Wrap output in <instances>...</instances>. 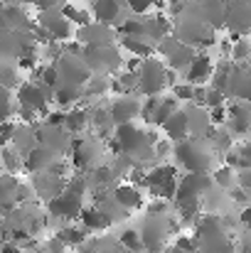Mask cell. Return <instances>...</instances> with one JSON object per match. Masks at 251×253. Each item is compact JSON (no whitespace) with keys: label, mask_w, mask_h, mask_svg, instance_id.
<instances>
[{"label":"cell","mask_w":251,"mask_h":253,"mask_svg":"<svg viewBox=\"0 0 251 253\" xmlns=\"http://www.w3.org/2000/svg\"><path fill=\"white\" fill-rule=\"evenodd\" d=\"M195 241L197 253H234L237 246L224 226V219L219 214H204L195 221Z\"/></svg>","instance_id":"cell-1"},{"label":"cell","mask_w":251,"mask_h":253,"mask_svg":"<svg viewBox=\"0 0 251 253\" xmlns=\"http://www.w3.org/2000/svg\"><path fill=\"white\" fill-rule=\"evenodd\" d=\"M175 160L187 172H202L214 165V148L204 138H185L182 143H175Z\"/></svg>","instance_id":"cell-2"},{"label":"cell","mask_w":251,"mask_h":253,"mask_svg":"<svg viewBox=\"0 0 251 253\" xmlns=\"http://www.w3.org/2000/svg\"><path fill=\"white\" fill-rule=\"evenodd\" d=\"M175 229H177V224L167 221L165 214H148V219H146L143 229L138 231L141 244H143V251L163 253L167 236H170V231H175Z\"/></svg>","instance_id":"cell-3"},{"label":"cell","mask_w":251,"mask_h":253,"mask_svg":"<svg viewBox=\"0 0 251 253\" xmlns=\"http://www.w3.org/2000/svg\"><path fill=\"white\" fill-rule=\"evenodd\" d=\"M167 84V67L160 59H141L138 67V91L146 96H158Z\"/></svg>","instance_id":"cell-4"},{"label":"cell","mask_w":251,"mask_h":253,"mask_svg":"<svg viewBox=\"0 0 251 253\" xmlns=\"http://www.w3.org/2000/svg\"><path fill=\"white\" fill-rule=\"evenodd\" d=\"M141 187H148L151 194L160 197L163 202L175 197V187H177V169L175 165H158V168L148 169L143 174V184Z\"/></svg>","instance_id":"cell-5"},{"label":"cell","mask_w":251,"mask_h":253,"mask_svg":"<svg viewBox=\"0 0 251 253\" xmlns=\"http://www.w3.org/2000/svg\"><path fill=\"white\" fill-rule=\"evenodd\" d=\"M82 59L84 64L89 67V72H96V74H108V72H116L123 59H121V52L108 44V47H84L82 49Z\"/></svg>","instance_id":"cell-6"},{"label":"cell","mask_w":251,"mask_h":253,"mask_svg":"<svg viewBox=\"0 0 251 253\" xmlns=\"http://www.w3.org/2000/svg\"><path fill=\"white\" fill-rule=\"evenodd\" d=\"M212 177L209 174H202V172H187L177 187H175V207L177 204H185V202H202L204 192L212 189Z\"/></svg>","instance_id":"cell-7"},{"label":"cell","mask_w":251,"mask_h":253,"mask_svg":"<svg viewBox=\"0 0 251 253\" xmlns=\"http://www.w3.org/2000/svg\"><path fill=\"white\" fill-rule=\"evenodd\" d=\"M224 25L229 30V40L247 37L251 25V5L249 0H229L224 2Z\"/></svg>","instance_id":"cell-8"},{"label":"cell","mask_w":251,"mask_h":253,"mask_svg":"<svg viewBox=\"0 0 251 253\" xmlns=\"http://www.w3.org/2000/svg\"><path fill=\"white\" fill-rule=\"evenodd\" d=\"M54 69L59 74V84H64V86H82L91 77V72L84 64V59L82 57H74V54H62L57 59Z\"/></svg>","instance_id":"cell-9"},{"label":"cell","mask_w":251,"mask_h":253,"mask_svg":"<svg viewBox=\"0 0 251 253\" xmlns=\"http://www.w3.org/2000/svg\"><path fill=\"white\" fill-rule=\"evenodd\" d=\"M82 209H84V194L72 192V189H67V187H64L62 194H57L54 199L47 202V211H50L52 216H57V219H67V221L79 219Z\"/></svg>","instance_id":"cell-10"},{"label":"cell","mask_w":251,"mask_h":253,"mask_svg":"<svg viewBox=\"0 0 251 253\" xmlns=\"http://www.w3.org/2000/svg\"><path fill=\"white\" fill-rule=\"evenodd\" d=\"M32 37L25 35V32H17V30H2L0 32V54L2 57H10V59H20L25 54H35V47H32Z\"/></svg>","instance_id":"cell-11"},{"label":"cell","mask_w":251,"mask_h":253,"mask_svg":"<svg viewBox=\"0 0 251 253\" xmlns=\"http://www.w3.org/2000/svg\"><path fill=\"white\" fill-rule=\"evenodd\" d=\"M52 93L54 91L45 88L42 84H22L17 91V101H20V108H27L32 113H45Z\"/></svg>","instance_id":"cell-12"},{"label":"cell","mask_w":251,"mask_h":253,"mask_svg":"<svg viewBox=\"0 0 251 253\" xmlns=\"http://www.w3.org/2000/svg\"><path fill=\"white\" fill-rule=\"evenodd\" d=\"M182 113H185V121H187V135H192V138H204V140H207V138L214 133V126H212V121H209V116H207V108L190 103L187 108H182Z\"/></svg>","instance_id":"cell-13"},{"label":"cell","mask_w":251,"mask_h":253,"mask_svg":"<svg viewBox=\"0 0 251 253\" xmlns=\"http://www.w3.org/2000/svg\"><path fill=\"white\" fill-rule=\"evenodd\" d=\"M108 118H111V123H113V128L116 126H123V123H131L136 116H141V101L136 98V96H118L111 106H108Z\"/></svg>","instance_id":"cell-14"},{"label":"cell","mask_w":251,"mask_h":253,"mask_svg":"<svg viewBox=\"0 0 251 253\" xmlns=\"http://www.w3.org/2000/svg\"><path fill=\"white\" fill-rule=\"evenodd\" d=\"M40 27L47 32V37L52 42H59V40H69L72 37V22H67L62 17V12H54V10H45L40 15Z\"/></svg>","instance_id":"cell-15"},{"label":"cell","mask_w":251,"mask_h":253,"mask_svg":"<svg viewBox=\"0 0 251 253\" xmlns=\"http://www.w3.org/2000/svg\"><path fill=\"white\" fill-rule=\"evenodd\" d=\"M249 69L247 64H232V72H229V82L224 88V96L229 98H239V101H249Z\"/></svg>","instance_id":"cell-16"},{"label":"cell","mask_w":251,"mask_h":253,"mask_svg":"<svg viewBox=\"0 0 251 253\" xmlns=\"http://www.w3.org/2000/svg\"><path fill=\"white\" fill-rule=\"evenodd\" d=\"M77 37L86 47H108L113 42V30L108 25H101V22H89V25L79 27Z\"/></svg>","instance_id":"cell-17"},{"label":"cell","mask_w":251,"mask_h":253,"mask_svg":"<svg viewBox=\"0 0 251 253\" xmlns=\"http://www.w3.org/2000/svg\"><path fill=\"white\" fill-rule=\"evenodd\" d=\"M227 130L232 135H247L249 133V121H251V111L247 101H239V103H232L229 111H227Z\"/></svg>","instance_id":"cell-18"},{"label":"cell","mask_w":251,"mask_h":253,"mask_svg":"<svg viewBox=\"0 0 251 253\" xmlns=\"http://www.w3.org/2000/svg\"><path fill=\"white\" fill-rule=\"evenodd\" d=\"M32 187H35V192H37L42 199H47V202H50V199H54L57 194H62V192H64L67 182H64L62 177L52 174V172H37V174H35Z\"/></svg>","instance_id":"cell-19"},{"label":"cell","mask_w":251,"mask_h":253,"mask_svg":"<svg viewBox=\"0 0 251 253\" xmlns=\"http://www.w3.org/2000/svg\"><path fill=\"white\" fill-rule=\"evenodd\" d=\"M111 197L126 211H133V209H141L143 207V192L136 184H118V187H113Z\"/></svg>","instance_id":"cell-20"},{"label":"cell","mask_w":251,"mask_h":253,"mask_svg":"<svg viewBox=\"0 0 251 253\" xmlns=\"http://www.w3.org/2000/svg\"><path fill=\"white\" fill-rule=\"evenodd\" d=\"M99 158V145L96 140H74L72 143V165L74 168H89Z\"/></svg>","instance_id":"cell-21"},{"label":"cell","mask_w":251,"mask_h":253,"mask_svg":"<svg viewBox=\"0 0 251 253\" xmlns=\"http://www.w3.org/2000/svg\"><path fill=\"white\" fill-rule=\"evenodd\" d=\"M212 72H214V62L207 54H195V59L187 67V84L190 86L202 84V82H207L212 77Z\"/></svg>","instance_id":"cell-22"},{"label":"cell","mask_w":251,"mask_h":253,"mask_svg":"<svg viewBox=\"0 0 251 253\" xmlns=\"http://www.w3.org/2000/svg\"><path fill=\"white\" fill-rule=\"evenodd\" d=\"M54 165V153H50V150H45V148H40V145H35L27 155H25V165L22 168L27 169V172H47V169Z\"/></svg>","instance_id":"cell-23"},{"label":"cell","mask_w":251,"mask_h":253,"mask_svg":"<svg viewBox=\"0 0 251 253\" xmlns=\"http://www.w3.org/2000/svg\"><path fill=\"white\" fill-rule=\"evenodd\" d=\"M163 130H165V135H167L170 143H182L185 138H190V135H187V121H185L182 108H177V111L167 118L165 126H163Z\"/></svg>","instance_id":"cell-24"},{"label":"cell","mask_w":251,"mask_h":253,"mask_svg":"<svg viewBox=\"0 0 251 253\" xmlns=\"http://www.w3.org/2000/svg\"><path fill=\"white\" fill-rule=\"evenodd\" d=\"M79 221H82V229L89 234H99V231H106L111 224L106 221V216L96 209V207H89V209H82V214H79Z\"/></svg>","instance_id":"cell-25"},{"label":"cell","mask_w":251,"mask_h":253,"mask_svg":"<svg viewBox=\"0 0 251 253\" xmlns=\"http://www.w3.org/2000/svg\"><path fill=\"white\" fill-rule=\"evenodd\" d=\"M96 209L106 216V221H108V224L123 221V219L128 216V211H126V209H121V207L113 202V197H111V194H99V204H96Z\"/></svg>","instance_id":"cell-26"},{"label":"cell","mask_w":251,"mask_h":253,"mask_svg":"<svg viewBox=\"0 0 251 253\" xmlns=\"http://www.w3.org/2000/svg\"><path fill=\"white\" fill-rule=\"evenodd\" d=\"M94 17H96V22H101V25H108V22H113L116 17H118V12H121V5H118V0H94Z\"/></svg>","instance_id":"cell-27"},{"label":"cell","mask_w":251,"mask_h":253,"mask_svg":"<svg viewBox=\"0 0 251 253\" xmlns=\"http://www.w3.org/2000/svg\"><path fill=\"white\" fill-rule=\"evenodd\" d=\"M10 143H17L12 150L17 153V155H27L32 148H35V126H25V128H20V126H15V135H12V140Z\"/></svg>","instance_id":"cell-28"},{"label":"cell","mask_w":251,"mask_h":253,"mask_svg":"<svg viewBox=\"0 0 251 253\" xmlns=\"http://www.w3.org/2000/svg\"><path fill=\"white\" fill-rule=\"evenodd\" d=\"M121 44H123L126 52L136 54L138 59H148L153 54V44L143 37H121Z\"/></svg>","instance_id":"cell-29"},{"label":"cell","mask_w":251,"mask_h":253,"mask_svg":"<svg viewBox=\"0 0 251 253\" xmlns=\"http://www.w3.org/2000/svg\"><path fill=\"white\" fill-rule=\"evenodd\" d=\"M86 123H89V116H86V111L77 106L74 111L64 113V123H62V130H64V133H82L84 128H86Z\"/></svg>","instance_id":"cell-30"},{"label":"cell","mask_w":251,"mask_h":253,"mask_svg":"<svg viewBox=\"0 0 251 253\" xmlns=\"http://www.w3.org/2000/svg\"><path fill=\"white\" fill-rule=\"evenodd\" d=\"M195 59V49L190 47V44H180L170 57H167V67L172 69V72H177V69H185V67H190V62Z\"/></svg>","instance_id":"cell-31"},{"label":"cell","mask_w":251,"mask_h":253,"mask_svg":"<svg viewBox=\"0 0 251 253\" xmlns=\"http://www.w3.org/2000/svg\"><path fill=\"white\" fill-rule=\"evenodd\" d=\"M84 96V88L82 86H57L52 98L59 101V106H74L77 101H82Z\"/></svg>","instance_id":"cell-32"},{"label":"cell","mask_w":251,"mask_h":253,"mask_svg":"<svg viewBox=\"0 0 251 253\" xmlns=\"http://www.w3.org/2000/svg\"><path fill=\"white\" fill-rule=\"evenodd\" d=\"M177 108H180V103H177V101H175L172 96H167V98H160V103H158V111H155V118H153V123L163 128V126H165V121L170 118V116H172V113H175V111H177Z\"/></svg>","instance_id":"cell-33"},{"label":"cell","mask_w":251,"mask_h":253,"mask_svg":"<svg viewBox=\"0 0 251 253\" xmlns=\"http://www.w3.org/2000/svg\"><path fill=\"white\" fill-rule=\"evenodd\" d=\"M15 192H17V182L12 177H0V209H7L15 199Z\"/></svg>","instance_id":"cell-34"},{"label":"cell","mask_w":251,"mask_h":253,"mask_svg":"<svg viewBox=\"0 0 251 253\" xmlns=\"http://www.w3.org/2000/svg\"><path fill=\"white\" fill-rule=\"evenodd\" d=\"M212 184H217V189H222V192H229L232 187H237V182H234V169L227 168V165L219 168V169H214Z\"/></svg>","instance_id":"cell-35"},{"label":"cell","mask_w":251,"mask_h":253,"mask_svg":"<svg viewBox=\"0 0 251 253\" xmlns=\"http://www.w3.org/2000/svg\"><path fill=\"white\" fill-rule=\"evenodd\" d=\"M57 239H59L64 246H82L84 241H86V231H84V229H77V226H64V229L57 234Z\"/></svg>","instance_id":"cell-36"},{"label":"cell","mask_w":251,"mask_h":253,"mask_svg":"<svg viewBox=\"0 0 251 253\" xmlns=\"http://www.w3.org/2000/svg\"><path fill=\"white\" fill-rule=\"evenodd\" d=\"M118 244H121L123 251H128V253H141L143 251V244H141V236H138L136 229H126V231L118 236Z\"/></svg>","instance_id":"cell-37"},{"label":"cell","mask_w":251,"mask_h":253,"mask_svg":"<svg viewBox=\"0 0 251 253\" xmlns=\"http://www.w3.org/2000/svg\"><path fill=\"white\" fill-rule=\"evenodd\" d=\"M234 64H247L249 62V42L247 37H239L237 42H232V52H229Z\"/></svg>","instance_id":"cell-38"},{"label":"cell","mask_w":251,"mask_h":253,"mask_svg":"<svg viewBox=\"0 0 251 253\" xmlns=\"http://www.w3.org/2000/svg\"><path fill=\"white\" fill-rule=\"evenodd\" d=\"M106 91H108V82H106V77H101V74H91V77H89L86 88H84V93H86V96H101V93H106Z\"/></svg>","instance_id":"cell-39"},{"label":"cell","mask_w":251,"mask_h":253,"mask_svg":"<svg viewBox=\"0 0 251 253\" xmlns=\"http://www.w3.org/2000/svg\"><path fill=\"white\" fill-rule=\"evenodd\" d=\"M62 17H64L67 22H77L79 27H84V25H89V22H91L89 12H84V10H77L74 5H64V7H62Z\"/></svg>","instance_id":"cell-40"},{"label":"cell","mask_w":251,"mask_h":253,"mask_svg":"<svg viewBox=\"0 0 251 253\" xmlns=\"http://www.w3.org/2000/svg\"><path fill=\"white\" fill-rule=\"evenodd\" d=\"M0 163L5 165L7 172H17V169H22V160H20V155H17L12 148H2V153H0Z\"/></svg>","instance_id":"cell-41"},{"label":"cell","mask_w":251,"mask_h":253,"mask_svg":"<svg viewBox=\"0 0 251 253\" xmlns=\"http://www.w3.org/2000/svg\"><path fill=\"white\" fill-rule=\"evenodd\" d=\"M0 86L7 91L12 86H17V67L15 64H0Z\"/></svg>","instance_id":"cell-42"},{"label":"cell","mask_w":251,"mask_h":253,"mask_svg":"<svg viewBox=\"0 0 251 253\" xmlns=\"http://www.w3.org/2000/svg\"><path fill=\"white\" fill-rule=\"evenodd\" d=\"M12 111H15V106H12V93H10L7 88L0 86V123L10 121Z\"/></svg>","instance_id":"cell-43"},{"label":"cell","mask_w":251,"mask_h":253,"mask_svg":"<svg viewBox=\"0 0 251 253\" xmlns=\"http://www.w3.org/2000/svg\"><path fill=\"white\" fill-rule=\"evenodd\" d=\"M158 103H160V96H148V98L141 103V118H143L146 123H153L155 111H158Z\"/></svg>","instance_id":"cell-44"},{"label":"cell","mask_w":251,"mask_h":253,"mask_svg":"<svg viewBox=\"0 0 251 253\" xmlns=\"http://www.w3.org/2000/svg\"><path fill=\"white\" fill-rule=\"evenodd\" d=\"M40 77H42V82H40V84L45 86V88H50V91H54V88L59 86V74H57L54 64L42 67V69H40Z\"/></svg>","instance_id":"cell-45"},{"label":"cell","mask_w":251,"mask_h":253,"mask_svg":"<svg viewBox=\"0 0 251 253\" xmlns=\"http://www.w3.org/2000/svg\"><path fill=\"white\" fill-rule=\"evenodd\" d=\"M224 101H227V98H224V93H222V91H217V88H212V86H209V88H204V101H202V103H204L207 108L224 106Z\"/></svg>","instance_id":"cell-46"},{"label":"cell","mask_w":251,"mask_h":253,"mask_svg":"<svg viewBox=\"0 0 251 253\" xmlns=\"http://www.w3.org/2000/svg\"><path fill=\"white\" fill-rule=\"evenodd\" d=\"M192 91L195 86L190 84H172V98L180 103V101H192Z\"/></svg>","instance_id":"cell-47"},{"label":"cell","mask_w":251,"mask_h":253,"mask_svg":"<svg viewBox=\"0 0 251 253\" xmlns=\"http://www.w3.org/2000/svg\"><path fill=\"white\" fill-rule=\"evenodd\" d=\"M12 135H15V123L12 121L0 123V148H7V143L12 140Z\"/></svg>","instance_id":"cell-48"},{"label":"cell","mask_w":251,"mask_h":253,"mask_svg":"<svg viewBox=\"0 0 251 253\" xmlns=\"http://www.w3.org/2000/svg\"><path fill=\"white\" fill-rule=\"evenodd\" d=\"M175 249L187 251V253H197V241H195V236H177Z\"/></svg>","instance_id":"cell-49"},{"label":"cell","mask_w":251,"mask_h":253,"mask_svg":"<svg viewBox=\"0 0 251 253\" xmlns=\"http://www.w3.org/2000/svg\"><path fill=\"white\" fill-rule=\"evenodd\" d=\"M155 0H128V7L136 12V15H143V12H148L151 10V5H153Z\"/></svg>","instance_id":"cell-50"},{"label":"cell","mask_w":251,"mask_h":253,"mask_svg":"<svg viewBox=\"0 0 251 253\" xmlns=\"http://www.w3.org/2000/svg\"><path fill=\"white\" fill-rule=\"evenodd\" d=\"M172 153V143L170 140H158L155 145H153V155L155 158H167Z\"/></svg>","instance_id":"cell-51"},{"label":"cell","mask_w":251,"mask_h":253,"mask_svg":"<svg viewBox=\"0 0 251 253\" xmlns=\"http://www.w3.org/2000/svg\"><path fill=\"white\" fill-rule=\"evenodd\" d=\"M207 116H209V121H212V126H214V123H224V121H227V111H224V106H217V108H209V111H207Z\"/></svg>","instance_id":"cell-52"},{"label":"cell","mask_w":251,"mask_h":253,"mask_svg":"<svg viewBox=\"0 0 251 253\" xmlns=\"http://www.w3.org/2000/svg\"><path fill=\"white\" fill-rule=\"evenodd\" d=\"M62 123H64V113H62V111L47 113V123H45V126H50V128H62Z\"/></svg>","instance_id":"cell-53"},{"label":"cell","mask_w":251,"mask_h":253,"mask_svg":"<svg viewBox=\"0 0 251 253\" xmlns=\"http://www.w3.org/2000/svg\"><path fill=\"white\" fill-rule=\"evenodd\" d=\"M47 253H67V246H64L57 236H52V239L47 241Z\"/></svg>","instance_id":"cell-54"},{"label":"cell","mask_w":251,"mask_h":253,"mask_svg":"<svg viewBox=\"0 0 251 253\" xmlns=\"http://www.w3.org/2000/svg\"><path fill=\"white\" fill-rule=\"evenodd\" d=\"M229 194L237 199V204H242V207H247V199H249V192H244V189H239V187H232L229 189Z\"/></svg>","instance_id":"cell-55"},{"label":"cell","mask_w":251,"mask_h":253,"mask_svg":"<svg viewBox=\"0 0 251 253\" xmlns=\"http://www.w3.org/2000/svg\"><path fill=\"white\" fill-rule=\"evenodd\" d=\"M17 67H20V69H32V67H35V57H32V54L20 57V59H17Z\"/></svg>","instance_id":"cell-56"},{"label":"cell","mask_w":251,"mask_h":253,"mask_svg":"<svg viewBox=\"0 0 251 253\" xmlns=\"http://www.w3.org/2000/svg\"><path fill=\"white\" fill-rule=\"evenodd\" d=\"M239 224H242L244 229H249V224H251V209H249V207H242V216H239Z\"/></svg>","instance_id":"cell-57"},{"label":"cell","mask_w":251,"mask_h":253,"mask_svg":"<svg viewBox=\"0 0 251 253\" xmlns=\"http://www.w3.org/2000/svg\"><path fill=\"white\" fill-rule=\"evenodd\" d=\"M32 2H35L42 12H45V10H52V7L57 5V0H32Z\"/></svg>","instance_id":"cell-58"},{"label":"cell","mask_w":251,"mask_h":253,"mask_svg":"<svg viewBox=\"0 0 251 253\" xmlns=\"http://www.w3.org/2000/svg\"><path fill=\"white\" fill-rule=\"evenodd\" d=\"M0 253H22V249L17 244H2L0 246Z\"/></svg>","instance_id":"cell-59"},{"label":"cell","mask_w":251,"mask_h":253,"mask_svg":"<svg viewBox=\"0 0 251 253\" xmlns=\"http://www.w3.org/2000/svg\"><path fill=\"white\" fill-rule=\"evenodd\" d=\"M99 253H128V251H123V249H116V246H111V249H101Z\"/></svg>","instance_id":"cell-60"},{"label":"cell","mask_w":251,"mask_h":253,"mask_svg":"<svg viewBox=\"0 0 251 253\" xmlns=\"http://www.w3.org/2000/svg\"><path fill=\"white\" fill-rule=\"evenodd\" d=\"M163 253H187V251H180V249H175V246H170V249H163Z\"/></svg>","instance_id":"cell-61"},{"label":"cell","mask_w":251,"mask_h":253,"mask_svg":"<svg viewBox=\"0 0 251 253\" xmlns=\"http://www.w3.org/2000/svg\"><path fill=\"white\" fill-rule=\"evenodd\" d=\"M30 253H47V251H30Z\"/></svg>","instance_id":"cell-62"}]
</instances>
